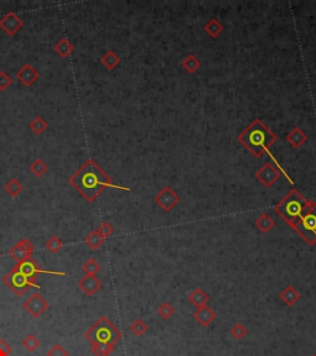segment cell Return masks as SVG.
I'll return each mask as SVG.
<instances>
[{"instance_id": "1", "label": "cell", "mask_w": 316, "mask_h": 356, "mask_svg": "<svg viewBox=\"0 0 316 356\" xmlns=\"http://www.w3.org/2000/svg\"><path fill=\"white\" fill-rule=\"evenodd\" d=\"M68 182L89 203L94 202L108 186H111L110 177L94 160H87L69 177Z\"/></svg>"}, {"instance_id": "2", "label": "cell", "mask_w": 316, "mask_h": 356, "mask_svg": "<svg viewBox=\"0 0 316 356\" xmlns=\"http://www.w3.org/2000/svg\"><path fill=\"white\" fill-rule=\"evenodd\" d=\"M240 141L256 156L263 155L271 144L276 141V136L262 124L259 120H256L245 132L240 136Z\"/></svg>"}, {"instance_id": "3", "label": "cell", "mask_w": 316, "mask_h": 356, "mask_svg": "<svg viewBox=\"0 0 316 356\" xmlns=\"http://www.w3.org/2000/svg\"><path fill=\"white\" fill-rule=\"evenodd\" d=\"M84 336L90 344L103 343L116 345L122 339V333L106 316H101L85 332Z\"/></svg>"}, {"instance_id": "4", "label": "cell", "mask_w": 316, "mask_h": 356, "mask_svg": "<svg viewBox=\"0 0 316 356\" xmlns=\"http://www.w3.org/2000/svg\"><path fill=\"white\" fill-rule=\"evenodd\" d=\"M309 203L299 194L296 190H293L289 193L284 201L276 207V211L287 220L289 224L294 227L296 224V220L304 215L310 208H308Z\"/></svg>"}, {"instance_id": "5", "label": "cell", "mask_w": 316, "mask_h": 356, "mask_svg": "<svg viewBox=\"0 0 316 356\" xmlns=\"http://www.w3.org/2000/svg\"><path fill=\"white\" fill-rule=\"evenodd\" d=\"M3 281L16 295H19V297L24 295L25 293L29 291V288L31 287L36 288V290H41V286L37 285L35 281H32L31 278H29V277L26 276V274H24L22 272L16 270L15 267H13V270L5 274Z\"/></svg>"}, {"instance_id": "6", "label": "cell", "mask_w": 316, "mask_h": 356, "mask_svg": "<svg viewBox=\"0 0 316 356\" xmlns=\"http://www.w3.org/2000/svg\"><path fill=\"white\" fill-rule=\"evenodd\" d=\"M294 228L300 232L308 243L313 244L316 240V207L309 209Z\"/></svg>"}, {"instance_id": "7", "label": "cell", "mask_w": 316, "mask_h": 356, "mask_svg": "<svg viewBox=\"0 0 316 356\" xmlns=\"http://www.w3.org/2000/svg\"><path fill=\"white\" fill-rule=\"evenodd\" d=\"M16 270H19L20 272H22L24 274H26L29 278H31L32 281L36 282V278H37V274L40 273H45V274H56V276H64V272H57V271H48V270L42 269V267L40 266L36 261H35L32 257H29L26 259L25 261L22 262H19L16 264L15 266Z\"/></svg>"}, {"instance_id": "8", "label": "cell", "mask_w": 316, "mask_h": 356, "mask_svg": "<svg viewBox=\"0 0 316 356\" xmlns=\"http://www.w3.org/2000/svg\"><path fill=\"white\" fill-rule=\"evenodd\" d=\"M25 311L27 313L31 314L34 318H39V316L42 315L48 309V302L43 298L42 295L40 294L39 292H34L29 298L24 302Z\"/></svg>"}, {"instance_id": "9", "label": "cell", "mask_w": 316, "mask_h": 356, "mask_svg": "<svg viewBox=\"0 0 316 356\" xmlns=\"http://www.w3.org/2000/svg\"><path fill=\"white\" fill-rule=\"evenodd\" d=\"M35 250V245L32 241H30L29 239H21L19 240L10 250L8 251L9 256L13 257L16 262H22L26 259L31 257L32 252Z\"/></svg>"}, {"instance_id": "10", "label": "cell", "mask_w": 316, "mask_h": 356, "mask_svg": "<svg viewBox=\"0 0 316 356\" xmlns=\"http://www.w3.org/2000/svg\"><path fill=\"white\" fill-rule=\"evenodd\" d=\"M24 26V21L20 16L16 15L15 13H8L0 19V29L3 30L9 36H14L18 34Z\"/></svg>"}, {"instance_id": "11", "label": "cell", "mask_w": 316, "mask_h": 356, "mask_svg": "<svg viewBox=\"0 0 316 356\" xmlns=\"http://www.w3.org/2000/svg\"><path fill=\"white\" fill-rule=\"evenodd\" d=\"M39 76L40 74L39 72H37V69L35 68L34 66H31L30 63L24 64L21 68L19 69L18 73H16V78H18L22 84L26 85V87H30V85L34 84L37 79H39Z\"/></svg>"}, {"instance_id": "12", "label": "cell", "mask_w": 316, "mask_h": 356, "mask_svg": "<svg viewBox=\"0 0 316 356\" xmlns=\"http://www.w3.org/2000/svg\"><path fill=\"white\" fill-rule=\"evenodd\" d=\"M178 201H179L178 195L174 194L169 187L164 188V189L156 197V202H157V203L162 207V209H164L166 211L171 210V209L176 206Z\"/></svg>"}, {"instance_id": "13", "label": "cell", "mask_w": 316, "mask_h": 356, "mask_svg": "<svg viewBox=\"0 0 316 356\" xmlns=\"http://www.w3.org/2000/svg\"><path fill=\"white\" fill-rule=\"evenodd\" d=\"M78 287L88 295L92 297L101 288V281L95 276H85L78 282Z\"/></svg>"}, {"instance_id": "14", "label": "cell", "mask_w": 316, "mask_h": 356, "mask_svg": "<svg viewBox=\"0 0 316 356\" xmlns=\"http://www.w3.org/2000/svg\"><path fill=\"white\" fill-rule=\"evenodd\" d=\"M193 316H194V319L197 320L199 324L203 325V327H208V325H210L211 323L215 320L216 313L210 308V307H208V304H206V306L197 308V311L194 312Z\"/></svg>"}, {"instance_id": "15", "label": "cell", "mask_w": 316, "mask_h": 356, "mask_svg": "<svg viewBox=\"0 0 316 356\" xmlns=\"http://www.w3.org/2000/svg\"><path fill=\"white\" fill-rule=\"evenodd\" d=\"M257 177H258L259 181H262L266 186H271L272 183L276 182V178L279 177V173H278L271 165L267 164L264 165L263 168H261L258 172H257Z\"/></svg>"}, {"instance_id": "16", "label": "cell", "mask_w": 316, "mask_h": 356, "mask_svg": "<svg viewBox=\"0 0 316 356\" xmlns=\"http://www.w3.org/2000/svg\"><path fill=\"white\" fill-rule=\"evenodd\" d=\"M188 301H189L194 307L199 308V307L206 306L208 302L210 301V297H209L208 293H205L201 288L198 287L190 293L189 297H188Z\"/></svg>"}, {"instance_id": "17", "label": "cell", "mask_w": 316, "mask_h": 356, "mask_svg": "<svg viewBox=\"0 0 316 356\" xmlns=\"http://www.w3.org/2000/svg\"><path fill=\"white\" fill-rule=\"evenodd\" d=\"M300 298H301V294L298 292V291L295 290L293 286H288V287L285 288L282 293H280V299H282V301L289 307L294 306V304L296 303V302H298Z\"/></svg>"}, {"instance_id": "18", "label": "cell", "mask_w": 316, "mask_h": 356, "mask_svg": "<svg viewBox=\"0 0 316 356\" xmlns=\"http://www.w3.org/2000/svg\"><path fill=\"white\" fill-rule=\"evenodd\" d=\"M53 48H55L56 53H57V55L62 58L69 57V55L74 52V46L69 42L66 37H63V39L59 40V41L56 43L55 47Z\"/></svg>"}, {"instance_id": "19", "label": "cell", "mask_w": 316, "mask_h": 356, "mask_svg": "<svg viewBox=\"0 0 316 356\" xmlns=\"http://www.w3.org/2000/svg\"><path fill=\"white\" fill-rule=\"evenodd\" d=\"M90 350L94 354L95 356H110L111 354L115 350V345H110V344H103V343H97L92 344Z\"/></svg>"}, {"instance_id": "20", "label": "cell", "mask_w": 316, "mask_h": 356, "mask_svg": "<svg viewBox=\"0 0 316 356\" xmlns=\"http://www.w3.org/2000/svg\"><path fill=\"white\" fill-rule=\"evenodd\" d=\"M104 241H105V239H104L97 230H93V231L89 232V234L87 235V237H85V244H87L90 249H93V250H98V249L103 245Z\"/></svg>"}, {"instance_id": "21", "label": "cell", "mask_w": 316, "mask_h": 356, "mask_svg": "<svg viewBox=\"0 0 316 356\" xmlns=\"http://www.w3.org/2000/svg\"><path fill=\"white\" fill-rule=\"evenodd\" d=\"M4 189H5V192L8 193L11 198H16L22 193V190H24V186H22V183L19 182L16 178H11V180L5 185Z\"/></svg>"}, {"instance_id": "22", "label": "cell", "mask_w": 316, "mask_h": 356, "mask_svg": "<svg viewBox=\"0 0 316 356\" xmlns=\"http://www.w3.org/2000/svg\"><path fill=\"white\" fill-rule=\"evenodd\" d=\"M29 171L34 174L35 177H42L45 176L46 172L48 171V166L43 162L41 158H36L29 167Z\"/></svg>"}, {"instance_id": "23", "label": "cell", "mask_w": 316, "mask_h": 356, "mask_svg": "<svg viewBox=\"0 0 316 356\" xmlns=\"http://www.w3.org/2000/svg\"><path fill=\"white\" fill-rule=\"evenodd\" d=\"M29 127L35 132L36 135H41L48 129V123L46 122L42 116H36L29 124Z\"/></svg>"}, {"instance_id": "24", "label": "cell", "mask_w": 316, "mask_h": 356, "mask_svg": "<svg viewBox=\"0 0 316 356\" xmlns=\"http://www.w3.org/2000/svg\"><path fill=\"white\" fill-rule=\"evenodd\" d=\"M118 63H120V58H118V56L116 55L115 52H113V51H108V52L101 57V64H103L105 68L110 69V71L115 68Z\"/></svg>"}, {"instance_id": "25", "label": "cell", "mask_w": 316, "mask_h": 356, "mask_svg": "<svg viewBox=\"0 0 316 356\" xmlns=\"http://www.w3.org/2000/svg\"><path fill=\"white\" fill-rule=\"evenodd\" d=\"M256 225L262 232H268L274 227V222L267 214H263V215H261L258 219L256 220Z\"/></svg>"}, {"instance_id": "26", "label": "cell", "mask_w": 316, "mask_h": 356, "mask_svg": "<svg viewBox=\"0 0 316 356\" xmlns=\"http://www.w3.org/2000/svg\"><path fill=\"white\" fill-rule=\"evenodd\" d=\"M130 330H131L136 336H142V335L148 330V325L147 323L143 322L142 319L138 318V319H136L131 325H130Z\"/></svg>"}, {"instance_id": "27", "label": "cell", "mask_w": 316, "mask_h": 356, "mask_svg": "<svg viewBox=\"0 0 316 356\" xmlns=\"http://www.w3.org/2000/svg\"><path fill=\"white\" fill-rule=\"evenodd\" d=\"M82 269L87 276H95L98 272L100 271V265L98 264L94 259H89L83 264Z\"/></svg>"}, {"instance_id": "28", "label": "cell", "mask_w": 316, "mask_h": 356, "mask_svg": "<svg viewBox=\"0 0 316 356\" xmlns=\"http://www.w3.org/2000/svg\"><path fill=\"white\" fill-rule=\"evenodd\" d=\"M62 248H63V241L57 236L50 237V239L46 241V249L52 253L59 252Z\"/></svg>"}, {"instance_id": "29", "label": "cell", "mask_w": 316, "mask_h": 356, "mask_svg": "<svg viewBox=\"0 0 316 356\" xmlns=\"http://www.w3.org/2000/svg\"><path fill=\"white\" fill-rule=\"evenodd\" d=\"M305 139H306V136L300 131V130L298 129V127H296V129H295L294 131H293L292 134L288 136V140H289V143L292 144L294 147H299V146H300L301 144L305 141Z\"/></svg>"}, {"instance_id": "30", "label": "cell", "mask_w": 316, "mask_h": 356, "mask_svg": "<svg viewBox=\"0 0 316 356\" xmlns=\"http://www.w3.org/2000/svg\"><path fill=\"white\" fill-rule=\"evenodd\" d=\"M247 329H246L245 325L242 324V323H236V324L234 325V327L231 328V330H230V334L232 335V338H235L236 340H241V339H243L247 335Z\"/></svg>"}, {"instance_id": "31", "label": "cell", "mask_w": 316, "mask_h": 356, "mask_svg": "<svg viewBox=\"0 0 316 356\" xmlns=\"http://www.w3.org/2000/svg\"><path fill=\"white\" fill-rule=\"evenodd\" d=\"M22 346H24L29 353H34V351L40 346V340L34 334H30L27 335L24 340H22Z\"/></svg>"}, {"instance_id": "32", "label": "cell", "mask_w": 316, "mask_h": 356, "mask_svg": "<svg viewBox=\"0 0 316 356\" xmlns=\"http://www.w3.org/2000/svg\"><path fill=\"white\" fill-rule=\"evenodd\" d=\"M174 314V308L168 303V302H163L161 306L158 307V315L161 316L162 319L167 320L169 319Z\"/></svg>"}, {"instance_id": "33", "label": "cell", "mask_w": 316, "mask_h": 356, "mask_svg": "<svg viewBox=\"0 0 316 356\" xmlns=\"http://www.w3.org/2000/svg\"><path fill=\"white\" fill-rule=\"evenodd\" d=\"M97 231L99 232V234H100L101 236L104 237V239H106V237H109V236H111V235H113L114 228H113V225L110 224V223L104 222V223H101L100 225H99V228L97 229Z\"/></svg>"}, {"instance_id": "34", "label": "cell", "mask_w": 316, "mask_h": 356, "mask_svg": "<svg viewBox=\"0 0 316 356\" xmlns=\"http://www.w3.org/2000/svg\"><path fill=\"white\" fill-rule=\"evenodd\" d=\"M13 83V79L6 72H0V90H6Z\"/></svg>"}, {"instance_id": "35", "label": "cell", "mask_w": 316, "mask_h": 356, "mask_svg": "<svg viewBox=\"0 0 316 356\" xmlns=\"http://www.w3.org/2000/svg\"><path fill=\"white\" fill-rule=\"evenodd\" d=\"M47 356H69V353L61 345V344H56V345L48 351Z\"/></svg>"}, {"instance_id": "36", "label": "cell", "mask_w": 316, "mask_h": 356, "mask_svg": "<svg viewBox=\"0 0 316 356\" xmlns=\"http://www.w3.org/2000/svg\"><path fill=\"white\" fill-rule=\"evenodd\" d=\"M205 29L208 30L209 34L213 35V36H216V35H217L220 31H221V26H220L219 22L216 21V20H213V21L209 22V24L206 25Z\"/></svg>"}, {"instance_id": "37", "label": "cell", "mask_w": 316, "mask_h": 356, "mask_svg": "<svg viewBox=\"0 0 316 356\" xmlns=\"http://www.w3.org/2000/svg\"><path fill=\"white\" fill-rule=\"evenodd\" d=\"M11 353V346L4 339H0V356H9Z\"/></svg>"}, {"instance_id": "38", "label": "cell", "mask_w": 316, "mask_h": 356, "mask_svg": "<svg viewBox=\"0 0 316 356\" xmlns=\"http://www.w3.org/2000/svg\"><path fill=\"white\" fill-rule=\"evenodd\" d=\"M185 62H187V63L189 62V64H184V66L187 67L188 71H189V72H194L195 69L198 68V66H199V62L197 61V58H195V57H189Z\"/></svg>"}, {"instance_id": "39", "label": "cell", "mask_w": 316, "mask_h": 356, "mask_svg": "<svg viewBox=\"0 0 316 356\" xmlns=\"http://www.w3.org/2000/svg\"><path fill=\"white\" fill-rule=\"evenodd\" d=\"M309 356H316V355H315V354H311V355H309Z\"/></svg>"}, {"instance_id": "40", "label": "cell", "mask_w": 316, "mask_h": 356, "mask_svg": "<svg viewBox=\"0 0 316 356\" xmlns=\"http://www.w3.org/2000/svg\"><path fill=\"white\" fill-rule=\"evenodd\" d=\"M0 257H1V252H0Z\"/></svg>"}]
</instances>
